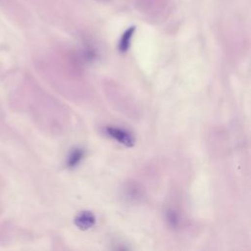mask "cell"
I'll list each match as a JSON object with an SVG mask.
<instances>
[{
	"instance_id": "6da1fadb",
	"label": "cell",
	"mask_w": 251,
	"mask_h": 251,
	"mask_svg": "<svg viewBox=\"0 0 251 251\" xmlns=\"http://www.w3.org/2000/svg\"><path fill=\"white\" fill-rule=\"evenodd\" d=\"M105 132L107 135H109L116 141L124 144L125 146L131 147L134 144V137L126 129L115 126H107L105 128Z\"/></svg>"
},
{
	"instance_id": "7a4b0ae2",
	"label": "cell",
	"mask_w": 251,
	"mask_h": 251,
	"mask_svg": "<svg viewBox=\"0 0 251 251\" xmlns=\"http://www.w3.org/2000/svg\"><path fill=\"white\" fill-rule=\"evenodd\" d=\"M95 224V216L90 211H81L75 218V225L82 230L89 229Z\"/></svg>"
},
{
	"instance_id": "3957f363",
	"label": "cell",
	"mask_w": 251,
	"mask_h": 251,
	"mask_svg": "<svg viewBox=\"0 0 251 251\" xmlns=\"http://www.w3.org/2000/svg\"><path fill=\"white\" fill-rule=\"evenodd\" d=\"M83 156H84L83 149L75 148V149L72 150V152L69 154L68 159H67V166L71 169L76 167L80 163Z\"/></svg>"
},
{
	"instance_id": "277c9868",
	"label": "cell",
	"mask_w": 251,
	"mask_h": 251,
	"mask_svg": "<svg viewBox=\"0 0 251 251\" xmlns=\"http://www.w3.org/2000/svg\"><path fill=\"white\" fill-rule=\"evenodd\" d=\"M133 30H134V27H130L122 36V39H121V42H120V46H119V49L121 50V52H126L127 50V48L129 46V43H130L131 35L133 33Z\"/></svg>"
},
{
	"instance_id": "5b68a950",
	"label": "cell",
	"mask_w": 251,
	"mask_h": 251,
	"mask_svg": "<svg viewBox=\"0 0 251 251\" xmlns=\"http://www.w3.org/2000/svg\"><path fill=\"white\" fill-rule=\"evenodd\" d=\"M168 220H169V222L171 223V225L174 226H176V224H177V222H178L176 215L173 211H170V212L168 213Z\"/></svg>"
}]
</instances>
